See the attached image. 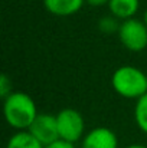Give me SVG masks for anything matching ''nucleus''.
<instances>
[{"label":"nucleus","mask_w":147,"mask_h":148,"mask_svg":"<svg viewBox=\"0 0 147 148\" xmlns=\"http://www.w3.org/2000/svg\"><path fill=\"white\" fill-rule=\"evenodd\" d=\"M117 36L120 43L130 52H141L147 48V26L143 19L131 17L120 23Z\"/></svg>","instance_id":"obj_4"},{"label":"nucleus","mask_w":147,"mask_h":148,"mask_svg":"<svg viewBox=\"0 0 147 148\" xmlns=\"http://www.w3.org/2000/svg\"><path fill=\"white\" fill-rule=\"evenodd\" d=\"M12 92H13L12 79H10L6 73H3V75L0 76V95H1V98L4 99L6 97H9Z\"/></svg>","instance_id":"obj_12"},{"label":"nucleus","mask_w":147,"mask_h":148,"mask_svg":"<svg viewBox=\"0 0 147 148\" xmlns=\"http://www.w3.org/2000/svg\"><path fill=\"white\" fill-rule=\"evenodd\" d=\"M79 148H120L117 134L107 127H95L85 132Z\"/></svg>","instance_id":"obj_6"},{"label":"nucleus","mask_w":147,"mask_h":148,"mask_svg":"<svg viewBox=\"0 0 147 148\" xmlns=\"http://www.w3.org/2000/svg\"><path fill=\"white\" fill-rule=\"evenodd\" d=\"M45 148H78V147L75 144H72V143H68V141H63V140H58V141L46 145Z\"/></svg>","instance_id":"obj_13"},{"label":"nucleus","mask_w":147,"mask_h":148,"mask_svg":"<svg viewBox=\"0 0 147 148\" xmlns=\"http://www.w3.org/2000/svg\"><path fill=\"white\" fill-rule=\"evenodd\" d=\"M59 140L77 144L85 135V119L78 109L63 108L56 114Z\"/></svg>","instance_id":"obj_3"},{"label":"nucleus","mask_w":147,"mask_h":148,"mask_svg":"<svg viewBox=\"0 0 147 148\" xmlns=\"http://www.w3.org/2000/svg\"><path fill=\"white\" fill-rule=\"evenodd\" d=\"M146 75H147V72H146Z\"/></svg>","instance_id":"obj_17"},{"label":"nucleus","mask_w":147,"mask_h":148,"mask_svg":"<svg viewBox=\"0 0 147 148\" xmlns=\"http://www.w3.org/2000/svg\"><path fill=\"white\" fill-rule=\"evenodd\" d=\"M107 7L110 14L123 22L136 17L140 9V0H110L107 3Z\"/></svg>","instance_id":"obj_8"},{"label":"nucleus","mask_w":147,"mask_h":148,"mask_svg":"<svg viewBox=\"0 0 147 148\" xmlns=\"http://www.w3.org/2000/svg\"><path fill=\"white\" fill-rule=\"evenodd\" d=\"M38 106L33 98L25 92L13 91L3 99V115L7 125L16 131L29 130L38 116Z\"/></svg>","instance_id":"obj_1"},{"label":"nucleus","mask_w":147,"mask_h":148,"mask_svg":"<svg viewBox=\"0 0 147 148\" xmlns=\"http://www.w3.org/2000/svg\"><path fill=\"white\" fill-rule=\"evenodd\" d=\"M38 141H41L45 147L59 140V132H58V122H56V115L46 114V112H39L32 125L28 130Z\"/></svg>","instance_id":"obj_5"},{"label":"nucleus","mask_w":147,"mask_h":148,"mask_svg":"<svg viewBox=\"0 0 147 148\" xmlns=\"http://www.w3.org/2000/svg\"><path fill=\"white\" fill-rule=\"evenodd\" d=\"M4 148H45V145L38 141L28 130L16 131L6 143Z\"/></svg>","instance_id":"obj_9"},{"label":"nucleus","mask_w":147,"mask_h":148,"mask_svg":"<svg viewBox=\"0 0 147 148\" xmlns=\"http://www.w3.org/2000/svg\"><path fill=\"white\" fill-rule=\"evenodd\" d=\"M124 148H147V145H144V144H130Z\"/></svg>","instance_id":"obj_15"},{"label":"nucleus","mask_w":147,"mask_h":148,"mask_svg":"<svg viewBox=\"0 0 147 148\" xmlns=\"http://www.w3.org/2000/svg\"><path fill=\"white\" fill-rule=\"evenodd\" d=\"M111 86L121 98L137 101L147 94V75L134 65H123L114 71Z\"/></svg>","instance_id":"obj_2"},{"label":"nucleus","mask_w":147,"mask_h":148,"mask_svg":"<svg viewBox=\"0 0 147 148\" xmlns=\"http://www.w3.org/2000/svg\"><path fill=\"white\" fill-rule=\"evenodd\" d=\"M87 0H43V7L53 16L58 17H68L77 14Z\"/></svg>","instance_id":"obj_7"},{"label":"nucleus","mask_w":147,"mask_h":148,"mask_svg":"<svg viewBox=\"0 0 147 148\" xmlns=\"http://www.w3.org/2000/svg\"><path fill=\"white\" fill-rule=\"evenodd\" d=\"M134 121L141 132L147 135V94L136 101L134 105Z\"/></svg>","instance_id":"obj_10"},{"label":"nucleus","mask_w":147,"mask_h":148,"mask_svg":"<svg viewBox=\"0 0 147 148\" xmlns=\"http://www.w3.org/2000/svg\"><path fill=\"white\" fill-rule=\"evenodd\" d=\"M143 22L146 23V26H147V9L144 10V13H143Z\"/></svg>","instance_id":"obj_16"},{"label":"nucleus","mask_w":147,"mask_h":148,"mask_svg":"<svg viewBox=\"0 0 147 148\" xmlns=\"http://www.w3.org/2000/svg\"><path fill=\"white\" fill-rule=\"evenodd\" d=\"M120 23L121 22L117 17H114L112 14H108V16H104L98 20V30L105 33V35H112V33L118 32Z\"/></svg>","instance_id":"obj_11"},{"label":"nucleus","mask_w":147,"mask_h":148,"mask_svg":"<svg viewBox=\"0 0 147 148\" xmlns=\"http://www.w3.org/2000/svg\"><path fill=\"white\" fill-rule=\"evenodd\" d=\"M110 0H87V3L90 4V6H94V7H99V6H104V4H107Z\"/></svg>","instance_id":"obj_14"}]
</instances>
